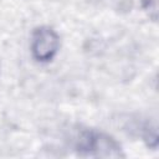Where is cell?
<instances>
[{"instance_id": "3957f363", "label": "cell", "mask_w": 159, "mask_h": 159, "mask_svg": "<svg viewBox=\"0 0 159 159\" xmlns=\"http://www.w3.org/2000/svg\"><path fill=\"white\" fill-rule=\"evenodd\" d=\"M143 9L148 12L149 19L157 21L158 17V0H142Z\"/></svg>"}, {"instance_id": "7a4b0ae2", "label": "cell", "mask_w": 159, "mask_h": 159, "mask_svg": "<svg viewBox=\"0 0 159 159\" xmlns=\"http://www.w3.org/2000/svg\"><path fill=\"white\" fill-rule=\"evenodd\" d=\"M58 50L60 35L53 27L41 25L34 29L30 39V52L37 63L51 62L58 53Z\"/></svg>"}, {"instance_id": "6da1fadb", "label": "cell", "mask_w": 159, "mask_h": 159, "mask_svg": "<svg viewBox=\"0 0 159 159\" xmlns=\"http://www.w3.org/2000/svg\"><path fill=\"white\" fill-rule=\"evenodd\" d=\"M75 152L81 158H125L119 142L98 129H83L76 137Z\"/></svg>"}]
</instances>
